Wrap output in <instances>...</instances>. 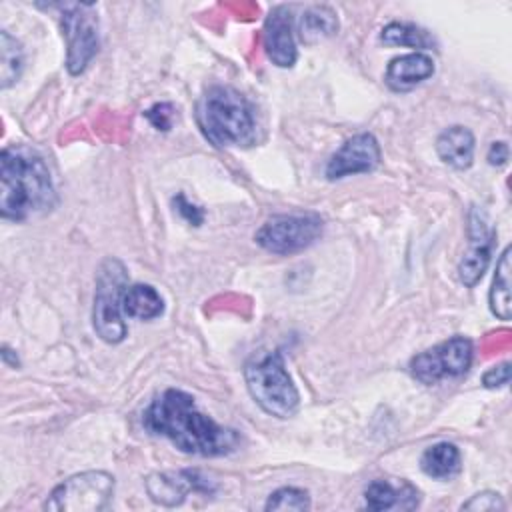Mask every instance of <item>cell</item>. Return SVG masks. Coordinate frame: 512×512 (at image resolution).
<instances>
[{
	"instance_id": "f1b7e54d",
	"label": "cell",
	"mask_w": 512,
	"mask_h": 512,
	"mask_svg": "<svg viewBox=\"0 0 512 512\" xmlns=\"http://www.w3.org/2000/svg\"><path fill=\"white\" fill-rule=\"evenodd\" d=\"M2 360H4V364L12 366V368H18V366H20L18 356H16V354H12V350H10L6 344L2 346Z\"/></svg>"
},
{
	"instance_id": "3957f363",
	"label": "cell",
	"mask_w": 512,
	"mask_h": 512,
	"mask_svg": "<svg viewBox=\"0 0 512 512\" xmlns=\"http://www.w3.org/2000/svg\"><path fill=\"white\" fill-rule=\"evenodd\" d=\"M196 122L204 138L216 148H246L256 140L252 104L230 86H212L202 94L196 104Z\"/></svg>"
},
{
	"instance_id": "ffe728a7",
	"label": "cell",
	"mask_w": 512,
	"mask_h": 512,
	"mask_svg": "<svg viewBox=\"0 0 512 512\" xmlns=\"http://www.w3.org/2000/svg\"><path fill=\"white\" fill-rule=\"evenodd\" d=\"M490 310L500 320L512 318V300H510V246H506L496 262V272L492 288L488 294Z\"/></svg>"
},
{
	"instance_id": "603a6c76",
	"label": "cell",
	"mask_w": 512,
	"mask_h": 512,
	"mask_svg": "<svg viewBox=\"0 0 512 512\" xmlns=\"http://www.w3.org/2000/svg\"><path fill=\"white\" fill-rule=\"evenodd\" d=\"M264 510H292V512H304L310 510V496L306 490L296 488V486H282L274 490L266 504Z\"/></svg>"
},
{
	"instance_id": "6da1fadb",
	"label": "cell",
	"mask_w": 512,
	"mask_h": 512,
	"mask_svg": "<svg viewBox=\"0 0 512 512\" xmlns=\"http://www.w3.org/2000/svg\"><path fill=\"white\" fill-rule=\"evenodd\" d=\"M142 424L150 434L166 438L180 452L192 456H226L240 444V434L234 428L200 412L194 398L176 388L164 390L150 402Z\"/></svg>"
},
{
	"instance_id": "44dd1931",
	"label": "cell",
	"mask_w": 512,
	"mask_h": 512,
	"mask_svg": "<svg viewBox=\"0 0 512 512\" xmlns=\"http://www.w3.org/2000/svg\"><path fill=\"white\" fill-rule=\"evenodd\" d=\"M380 42L386 46H406L416 50H428L434 46V38L420 26L410 22H390L380 32Z\"/></svg>"
},
{
	"instance_id": "52a82bcc",
	"label": "cell",
	"mask_w": 512,
	"mask_h": 512,
	"mask_svg": "<svg viewBox=\"0 0 512 512\" xmlns=\"http://www.w3.org/2000/svg\"><path fill=\"white\" fill-rule=\"evenodd\" d=\"M60 30L66 42V70L82 74L100 48V24L94 4H66L60 14Z\"/></svg>"
},
{
	"instance_id": "9a60e30c",
	"label": "cell",
	"mask_w": 512,
	"mask_h": 512,
	"mask_svg": "<svg viewBox=\"0 0 512 512\" xmlns=\"http://www.w3.org/2000/svg\"><path fill=\"white\" fill-rule=\"evenodd\" d=\"M434 74V60L426 52H410L390 60L384 82L394 92H408Z\"/></svg>"
},
{
	"instance_id": "7a4b0ae2",
	"label": "cell",
	"mask_w": 512,
	"mask_h": 512,
	"mask_svg": "<svg viewBox=\"0 0 512 512\" xmlns=\"http://www.w3.org/2000/svg\"><path fill=\"white\" fill-rule=\"evenodd\" d=\"M56 204V188L44 158L24 144L6 146L0 154L2 218L24 222L52 212Z\"/></svg>"
},
{
	"instance_id": "83f0119b",
	"label": "cell",
	"mask_w": 512,
	"mask_h": 512,
	"mask_svg": "<svg viewBox=\"0 0 512 512\" xmlns=\"http://www.w3.org/2000/svg\"><path fill=\"white\" fill-rule=\"evenodd\" d=\"M508 156H510V150H508V144L506 142H492L490 148H488V162L492 166H504L508 162Z\"/></svg>"
},
{
	"instance_id": "ba28073f",
	"label": "cell",
	"mask_w": 512,
	"mask_h": 512,
	"mask_svg": "<svg viewBox=\"0 0 512 512\" xmlns=\"http://www.w3.org/2000/svg\"><path fill=\"white\" fill-rule=\"evenodd\" d=\"M324 230V222L314 212L278 214L268 218L254 234V240L266 252L288 256L312 246Z\"/></svg>"
},
{
	"instance_id": "ac0fdd59",
	"label": "cell",
	"mask_w": 512,
	"mask_h": 512,
	"mask_svg": "<svg viewBox=\"0 0 512 512\" xmlns=\"http://www.w3.org/2000/svg\"><path fill=\"white\" fill-rule=\"evenodd\" d=\"M122 312L136 320H154L164 312L160 292L150 284H132L122 298Z\"/></svg>"
},
{
	"instance_id": "30bf717a",
	"label": "cell",
	"mask_w": 512,
	"mask_h": 512,
	"mask_svg": "<svg viewBox=\"0 0 512 512\" xmlns=\"http://www.w3.org/2000/svg\"><path fill=\"white\" fill-rule=\"evenodd\" d=\"M382 158L380 144L370 132L348 138L328 160L324 174L328 180H340L354 174H366L378 168Z\"/></svg>"
},
{
	"instance_id": "277c9868",
	"label": "cell",
	"mask_w": 512,
	"mask_h": 512,
	"mask_svg": "<svg viewBox=\"0 0 512 512\" xmlns=\"http://www.w3.org/2000/svg\"><path fill=\"white\" fill-rule=\"evenodd\" d=\"M244 382L252 400L274 418H292L300 408V394L278 350L252 358L244 366Z\"/></svg>"
},
{
	"instance_id": "8992f818",
	"label": "cell",
	"mask_w": 512,
	"mask_h": 512,
	"mask_svg": "<svg viewBox=\"0 0 512 512\" xmlns=\"http://www.w3.org/2000/svg\"><path fill=\"white\" fill-rule=\"evenodd\" d=\"M114 494V478L104 470H88L62 480L44 502L50 512H100Z\"/></svg>"
},
{
	"instance_id": "5bb4252c",
	"label": "cell",
	"mask_w": 512,
	"mask_h": 512,
	"mask_svg": "<svg viewBox=\"0 0 512 512\" xmlns=\"http://www.w3.org/2000/svg\"><path fill=\"white\" fill-rule=\"evenodd\" d=\"M368 510H414L420 504V492L408 480H372L364 490Z\"/></svg>"
},
{
	"instance_id": "cb8c5ba5",
	"label": "cell",
	"mask_w": 512,
	"mask_h": 512,
	"mask_svg": "<svg viewBox=\"0 0 512 512\" xmlns=\"http://www.w3.org/2000/svg\"><path fill=\"white\" fill-rule=\"evenodd\" d=\"M460 508L462 510H476V512H494V510H504L506 504H504V500H502V496L498 492L484 490V492L474 494Z\"/></svg>"
},
{
	"instance_id": "9c48e42d",
	"label": "cell",
	"mask_w": 512,
	"mask_h": 512,
	"mask_svg": "<svg viewBox=\"0 0 512 512\" xmlns=\"http://www.w3.org/2000/svg\"><path fill=\"white\" fill-rule=\"evenodd\" d=\"M474 348L464 336L444 340L410 360V374L422 384H436L444 378H456L468 372Z\"/></svg>"
},
{
	"instance_id": "d6986e66",
	"label": "cell",
	"mask_w": 512,
	"mask_h": 512,
	"mask_svg": "<svg viewBox=\"0 0 512 512\" xmlns=\"http://www.w3.org/2000/svg\"><path fill=\"white\" fill-rule=\"evenodd\" d=\"M298 32L304 44H316L338 32L336 12L328 6H310L298 22Z\"/></svg>"
},
{
	"instance_id": "4316f807",
	"label": "cell",
	"mask_w": 512,
	"mask_h": 512,
	"mask_svg": "<svg viewBox=\"0 0 512 512\" xmlns=\"http://www.w3.org/2000/svg\"><path fill=\"white\" fill-rule=\"evenodd\" d=\"M510 380V364L508 362H502L498 366H492L490 370L484 372L482 376V384L486 388H500V386H506Z\"/></svg>"
},
{
	"instance_id": "5b68a950",
	"label": "cell",
	"mask_w": 512,
	"mask_h": 512,
	"mask_svg": "<svg viewBox=\"0 0 512 512\" xmlns=\"http://www.w3.org/2000/svg\"><path fill=\"white\" fill-rule=\"evenodd\" d=\"M128 288V272L118 258H106L96 272L92 324L100 340L118 344L126 338L122 298Z\"/></svg>"
},
{
	"instance_id": "2e32d148",
	"label": "cell",
	"mask_w": 512,
	"mask_h": 512,
	"mask_svg": "<svg viewBox=\"0 0 512 512\" xmlns=\"http://www.w3.org/2000/svg\"><path fill=\"white\" fill-rule=\"evenodd\" d=\"M438 158L454 170H468L474 162V134L466 126H450L436 138Z\"/></svg>"
},
{
	"instance_id": "d4e9b609",
	"label": "cell",
	"mask_w": 512,
	"mask_h": 512,
	"mask_svg": "<svg viewBox=\"0 0 512 512\" xmlns=\"http://www.w3.org/2000/svg\"><path fill=\"white\" fill-rule=\"evenodd\" d=\"M146 120L156 128V130H170L172 126V118H174V106L168 104V102H160V104H154L152 108H148L144 112Z\"/></svg>"
},
{
	"instance_id": "484cf974",
	"label": "cell",
	"mask_w": 512,
	"mask_h": 512,
	"mask_svg": "<svg viewBox=\"0 0 512 512\" xmlns=\"http://www.w3.org/2000/svg\"><path fill=\"white\" fill-rule=\"evenodd\" d=\"M174 210L180 214V218H184L188 224L192 226H200L204 222V212L200 206L192 204L190 200H186V196L180 192L174 198Z\"/></svg>"
},
{
	"instance_id": "7c38bea8",
	"label": "cell",
	"mask_w": 512,
	"mask_h": 512,
	"mask_svg": "<svg viewBox=\"0 0 512 512\" xmlns=\"http://www.w3.org/2000/svg\"><path fill=\"white\" fill-rule=\"evenodd\" d=\"M468 236H470V248L464 252L458 264V276L464 286L472 288L484 276L490 264L492 242H494V230L490 228L486 216L478 208H472L470 212Z\"/></svg>"
},
{
	"instance_id": "e0dca14e",
	"label": "cell",
	"mask_w": 512,
	"mask_h": 512,
	"mask_svg": "<svg viewBox=\"0 0 512 512\" xmlns=\"http://www.w3.org/2000/svg\"><path fill=\"white\" fill-rule=\"evenodd\" d=\"M420 468L426 476L436 480H448L462 468L460 450L450 442H438L428 446L420 456Z\"/></svg>"
},
{
	"instance_id": "4fadbf2b",
	"label": "cell",
	"mask_w": 512,
	"mask_h": 512,
	"mask_svg": "<svg viewBox=\"0 0 512 512\" xmlns=\"http://www.w3.org/2000/svg\"><path fill=\"white\" fill-rule=\"evenodd\" d=\"M262 42L272 64L280 68L294 66L298 50L292 32V10L288 6L280 4L268 12L262 28Z\"/></svg>"
},
{
	"instance_id": "7402d4cb",
	"label": "cell",
	"mask_w": 512,
	"mask_h": 512,
	"mask_svg": "<svg viewBox=\"0 0 512 512\" xmlns=\"http://www.w3.org/2000/svg\"><path fill=\"white\" fill-rule=\"evenodd\" d=\"M24 68V52L20 42L8 30L0 32V88L6 90L18 82Z\"/></svg>"
},
{
	"instance_id": "8fae6325",
	"label": "cell",
	"mask_w": 512,
	"mask_h": 512,
	"mask_svg": "<svg viewBox=\"0 0 512 512\" xmlns=\"http://www.w3.org/2000/svg\"><path fill=\"white\" fill-rule=\"evenodd\" d=\"M148 496L162 506H178L192 494H212L216 486L198 470L154 472L146 478Z\"/></svg>"
}]
</instances>
